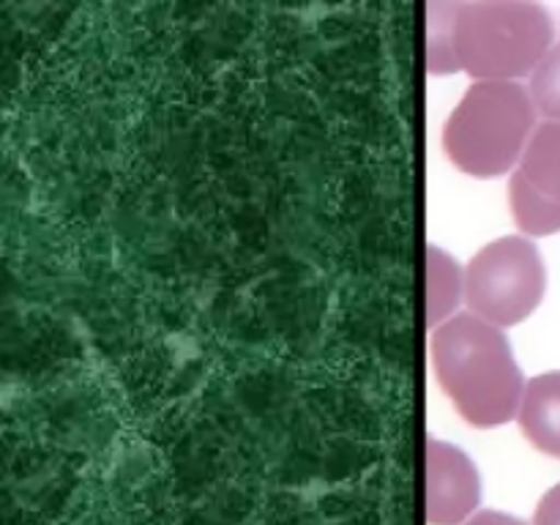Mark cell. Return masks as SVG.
<instances>
[{"instance_id": "1", "label": "cell", "mask_w": 560, "mask_h": 525, "mask_svg": "<svg viewBox=\"0 0 560 525\" xmlns=\"http://www.w3.org/2000/svg\"><path fill=\"white\" fill-rule=\"evenodd\" d=\"M432 364L446 397L468 424L501 427L517 419L525 377L501 326L476 312L432 328Z\"/></svg>"}, {"instance_id": "2", "label": "cell", "mask_w": 560, "mask_h": 525, "mask_svg": "<svg viewBox=\"0 0 560 525\" xmlns=\"http://www.w3.org/2000/svg\"><path fill=\"white\" fill-rule=\"evenodd\" d=\"M552 16L539 0H459L452 25L454 71L474 80L534 74L552 49Z\"/></svg>"}, {"instance_id": "3", "label": "cell", "mask_w": 560, "mask_h": 525, "mask_svg": "<svg viewBox=\"0 0 560 525\" xmlns=\"http://www.w3.org/2000/svg\"><path fill=\"white\" fill-rule=\"evenodd\" d=\"M536 104L514 80H476L443 126V151L474 178H498L517 167L536 131Z\"/></svg>"}, {"instance_id": "4", "label": "cell", "mask_w": 560, "mask_h": 525, "mask_svg": "<svg viewBox=\"0 0 560 525\" xmlns=\"http://www.w3.org/2000/svg\"><path fill=\"white\" fill-rule=\"evenodd\" d=\"M547 290L541 252L525 235H506L476 252L465 268V301L470 312L509 328L536 312Z\"/></svg>"}, {"instance_id": "5", "label": "cell", "mask_w": 560, "mask_h": 525, "mask_svg": "<svg viewBox=\"0 0 560 525\" xmlns=\"http://www.w3.org/2000/svg\"><path fill=\"white\" fill-rule=\"evenodd\" d=\"M509 202L525 235L560 233V120L536 126L514 167Z\"/></svg>"}, {"instance_id": "6", "label": "cell", "mask_w": 560, "mask_h": 525, "mask_svg": "<svg viewBox=\"0 0 560 525\" xmlns=\"http://www.w3.org/2000/svg\"><path fill=\"white\" fill-rule=\"evenodd\" d=\"M481 503V476L463 448L427 441V523L463 525Z\"/></svg>"}, {"instance_id": "7", "label": "cell", "mask_w": 560, "mask_h": 525, "mask_svg": "<svg viewBox=\"0 0 560 525\" xmlns=\"http://www.w3.org/2000/svg\"><path fill=\"white\" fill-rule=\"evenodd\" d=\"M517 421L541 454L560 459V372H545L525 383Z\"/></svg>"}, {"instance_id": "8", "label": "cell", "mask_w": 560, "mask_h": 525, "mask_svg": "<svg viewBox=\"0 0 560 525\" xmlns=\"http://www.w3.org/2000/svg\"><path fill=\"white\" fill-rule=\"evenodd\" d=\"M465 295V273L443 249H427V326L438 328L454 317Z\"/></svg>"}, {"instance_id": "9", "label": "cell", "mask_w": 560, "mask_h": 525, "mask_svg": "<svg viewBox=\"0 0 560 525\" xmlns=\"http://www.w3.org/2000/svg\"><path fill=\"white\" fill-rule=\"evenodd\" d=\"M459 0H427V69L432 74H454L452 25Z\"/></svg>"}, {"instance_id": "10", "label": "cell", "mask_w": 560, "mask_h": 525, "mask_svg": "<svg viewBox=\"0 0 560 525\" xmlns=\"http://www.w3.org/2000/svg\"><path fill=\"white\" fill-rule=\"evenodd\" d=\"M528 91L536 109L547 120H560V44H552L545 60L536 66V71L530 74Z\"/></svg>"}, {"instance_id": "11", "label": "cell", "mask_w": 560, "mask_h": 525, "mask_svg": "<svg viewBox=\"0 0 560 525\" xmlns=\"http://www.w3.org/2000/svg\"><path fill=\"white\" fill-rule=\"evenodd\" d=\"M534 525H560V481L545 492L534 514Z\"/></svg>"}, {"instance_id": "12", "label": "cell", "mask_w": 560, "mask_h": 525, "mask_svg": "<svg viewBox=\"0 0 560 525\" xmlns=\"http://www.w3.org/2000/svg\"><path fill=\"white\" fill-rule=\"evenodd\" d=\"M463 525H525L523 520L514 517V514H503V512H476L468 523Z\"/></svg>"}]
</instances>
